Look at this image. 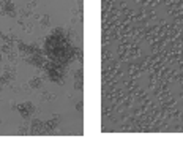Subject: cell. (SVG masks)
Here are the masks:
<instances>
[{"label":"cell","mask_w":183,"mask_h":166,"mask_svg":"<svg viewBox=\"0 0 183 166\" xmlns=\"http://www.w3.org/2000/svg\"><path fill=\"white\" fill-rule=\"evenodd\" d=\"M68 44L63 38H57V37H49L46 41V51H48L52 57H65L69 51H67Z\"/></svg>","instance_id":"obj_1"}]
</instances>
